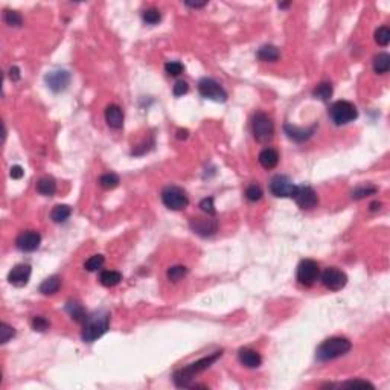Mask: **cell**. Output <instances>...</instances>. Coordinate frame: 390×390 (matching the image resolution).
I'll use <instances>...</instances> for the list:
<instances>
[{
	"label": "cell",
	"instance_id": "d4e9b609",
	"mask_svg": "<svg viewBox=\"0 0 390 390\" xmlns=\"http://www.w3.org/2000/svg\"><path fill=\"white\" fill-rule=\"evenodd\" d=\"M390 69V56L388 54H378L375 58H374V70L380 75H384L387 74Z\"/></svg>",
	"mask_w": 390,
	"mask_h": 390
},
{
	"label": "cell",
	"instance_id": "7402d4cb",
	"mask_svg": "<svg viewBox=\"0 0 390 390\" xmlns=\"http://www.w3.org/2000/svg\"><path fill=\"white\" fill-rule=\"evenodd\" d=\"M37 190L44 197H52L56 192V183L52 177H43L37 182Z\"/></svg>",
	"mask_w": 390,
	"mask_h": 390
},
{
	"label": "cell",
	"instance_id": "f6af8a7d",
	"mask_svg": "<svg viewBox=\"0 0 390 390\" xmlns=\"http://www.w3.org/2000/svg\"><path fill=\"white\" fill-rule=\"evenodd\" d=\"M188 138V130H178L177 132V139H186Z\"/></svg>",
	"mask_w": 390,
	"mask_h": 390
},
{
	"label": "cell",
	"instance_id": "9a60e30c",
	"mask_svg": "<svg viewBox=\"0 0 390 390\" xmlns=\"http://www.w3.org/2000/svg\"><path fill=\"white\" fill-rule=\"evenodd\" d=\"M30 273H32V268L29 264H18L16 266L10 274H8V282L17 288H22L24 285H28L29 282V278H30Z\"/></svg>",
	"mask_w": 390,
	"mask_h": 390
},
{
	"label": "cell",
	"instance_id": "60d3db41",
	"mask_svg": "<svg viewBox=\"0 0 390 390\" xmlns=\"http://www.w3.org/2000/svg\"><path fill=\"white\" fill-rule=\"evenodd\" d=\"M342 386L343 387H363V388L369 387V388H375L374 384H370L369 381H364V380H350V381L343 382Z\"/></svg>",
	"mask_w": 390,
	"mask_h": 390
},
{
	"label": "cell",
	"instance_id": "484cf974",
	"mask_svg": "<svg viewBox=\"0 0 390 390\" xmlns=\"http://www.w3.org/2000/svg\"><path fill=\"white\" fill-rule=\"evenodd\" d=\"M70 214H72L70 206H68V204H58V206H55V208L52 209L50 218H52L54 222H64V221H66V220L70 216Z\"/></svg>",
	"mask_w": 390,
	"mask_h": 390
},
{
	"label": "cell",
	"instance_id": "7c38bea8",
	"mask_svg": "<svg viewBox=\"0 0 390 390\" xmlns=\"http://www.w3.org/2000/svg\"><path fill=\"white\" fill-rule=\"evenodd\" d=\"M189 226L190 229L203 236V238H208V236H212L216 234L218 230V221L215 218H202V216H195V218H190L189 221Z\"/></svg>",
	"mask_w": 390,
	"mask_h": 390
},
{
	"label": "cell",
	"instance_id": "d6a6232c",
	"mask_svg": "<svg viewBox=\"0 0 390 390\" xmlns=\"http://www.w3.org/2000/svg\"><path fill=\"white\" fill-rule=\"evenodd\" d=\"M142 18L148 24H157L162 20V14H160V11L157 8H148V10L144 11Z\"/></svg>",
	"mask_w": 390,
	"mask_h": 390
},
{
	"label": "cell",
	"instance_id": "4dcf8cb0",
	"mask_svg": "<svg viewBox=\"0 0 390 390\" xmlns=\"http://www.w3.org/2000/svg\"><path fill=\"white\" fill-rule=\"evenodd\" d=\"M100 184L104 189H114L119 184V177L114 172H107L100 177Z\"/></svg>",
	"mask_w": 390,
	"mask_h": 390
},
{
	"label": "cell",
	"instance_id": "1f68e13d",
	"mask_svg": "<svg viewBox=\"0 0 390 390\" xmlns=\"http://www.w3.org/2000/svg\"><path fill=\"white\" fill-rule=\"evenodd\" d=\"M375 42L380 46H387L390 43V29L388 26H381L375 30Z\"/></svg>",
	"mask_w": 390,
	"mask_h": 390
},
{
	"label": "cell",
	"instance_id": "8d00e7d4",
	"mask_svg": "<svg viewBox=\"0 0 390 390\" xmlns=\"http://www.w3.org/2000/svg\"><path fill=\"white\" fill-rule=\"evenodd\" d=\"M4 18H5V23L10 26H22V23H23V18L17 11H10V10L5 11Z\"/></svg>",
	"mask_w": 390,
	"mask_h": 390
},
{
	"label": "cell",
	"instance_id": "5b68a950",
	"mask_svg": "<svg viewBox=\"0 0 390 390\" xmlns=\"http://www.w3.org/2000/svg\"><path fill=\"white\" fill-rule=\"evenodd\" d=\"M330 118L336 125H346L358 118V110L349 101H337L330 108Z\"/></svg>",
	"mask_w": 390,
	"mask_h": 390
},
{
	"label": "cell",
	"instance_id": "83f0119b",
	"mask_svg": "<svg viewBox=\"0 0 390 390\" xmlns=\"http://www.w3.org/2000/svg\"><path fill=\"white\" fill-rule=\"evenodd\" d=\"M104 262H106V258L102 254H93L84 262V268L87 272H96L104 266Z\"/></svg>",
	"mask_w": 390,
	"mask_h": 390
},
{
	"label": "cell",
	"instance_id": "ffe728a7",
	"mask_svg": "<svg viewBox=\"0 0 390 390\" xmlns=\"http://www.w3.org/2000/svg\"><path fill=\"white\" fill-rule=\"evenodd\" d=\"M332 93H334L332 84L328 82V81H323V82L317 84L316 88L312 90V96L316 98V100H320V101H330Z\"/></svg>",
	"mask_w": 390,
	"mask_h": 390
},
{
	"label": "cell",
	"instance_id": "30bf717a",
	"mask_svg": "<svg viewBox=\"0 0 390 390\" xmlns=\"http://www.w3.org/2000/svg\"><path fill=\"white\" fill-rule=\"evenodd\" d=\"M291 198H294V202L298 203V206L300 209H312L318 203V197H317L316 190L311 186H305V184L296 186V190L292 194Z\"/></svg>",
	"mask_w": 390,
	"mask_h": 390
},
{
	"label": "cell",
	"instance_id": "e575fe53",
	"mask_svg": "<svg viewBox=\"0 0 390 390\" xmlns=\"http://www.w3.org/2000/svg\"><path fill=\"white\" fill-rule=\"evenodd\" d=\"M14 336H16V330L12 326H10V324L5 323V322L0 324V342H2L4 344L8 343Z\"/></svg>",
	"mask_w": 390,
	"mask_h": 390
},
{
	"label": "cell",
	"instance_id": "7bdbcfd3",
	"mask_svg": "<svg viewBox=\"0 0 390 390\" xmlns=\"http://www.w3.org/2000/svg\"><path fill=\"white\" fill-rule=\"evenodd\" d=\"M10 78H11V81H18L20 80V69L17 66H12L10 69Z\"/></svg>",
	"mask_w": 390,
	"mask_h": 390
},
{
	"label": "cell",
	"instance_id": "f1b7e54d",
	"mask_svg": "<svg viewBox=\"0 0 390 390\" xmlns=\"http://www.w3.org/2000/svg\"><path fill=\"white\" fill-rule=\"evenodd\" d=\"M376 190H378V189H376L375 186H372V184H363V186H358V188H355V189L352 190V198L362 200V198H364V197H369V195L375 194Z\"/></svg>",
	"mask_w": 390,
	"mask_h": 390
},
{
	"label": "cell",
	"instance_id": "f546056e",
	"mask_svg": "<svg viewBox=\"0 0 390 390\" xmlns=\"http://www.w3.org/2000/svg\"><path fill=\"white\" fill-rule=\"evenodd\" d=\"M186 274H188V268H186L184 266H174V267H170L168 272H166V278H168L171 282H178V280H182Z\"/></svg>",
	"mask_w": 390,
	"mask_h": 390
},
{
	"label": "cell",
	"instance_id": "bcb514c9",
	"mask_svg": "<svg viewBox=\"0 0 390 390\" xmlns=\"http://www.w3.org/2000/svg\"><path fill=\"white\" fill-rule=\"evenodd\" d=\"M380 208H381V203H378V202H374V203H370V210H372V212H375V210H380Z\"/></svg>",
	"mask_w": 390,
	"mask_h": 390
},
{
	"label": "cell",
	"instance_id": "e0dca14e",
	"mask_svg": "<svg viewBox=\"0 0 390 390\" xmlns=\"http://www.w3.org/2000/svg\"><path fill=\"white\" fill-rule=\"evenodd\" d=\"M238 358H240V363L248 369H256L262 364L261 354L253 349H248V348H244L238 352Z\"/></svg>",
	"mask_w": 390,
	"mask_h": 390
},
{
	"label": "cell",
	"instance_id": "cb8c5ba5",
	"mask_svg": "<svg viewBox=\"0 0 390 390\" xmlns=\"http://www.w3.org/2000/svg\"><path fill=\"white\" fill-rule=\"evenodd\" d=\"M120 280H122V274L119 272H114V270H104L100 274V282L104 286H108V288L118 285Z\"/></svg>",
	"mask_w": 390,
	"mask_h": 390
},
{
	"label": "cell",
	"instance_id": "ee69618b",
	"mask_svg": "<svg viewBox=\"0 0 390 390\" xmlns=\"http://www.w3.org/2000/svg\"><path fill=\"white\" fill-rule=\"evenodd\" d=\"M184 5L186 6H189V8H203V6H206L208 5V2H200V4H197V2H184Z\"/></svg>",
	"mask_w": 390,
	"mask_h": 390
},
{
	"label": "cell",
	"instance_id": "9c48e42d",
	"mask_svg": "<svg viewBox=\"0 0 390 390\" xmlns=\"http://www.w3.org/2000/svg\"><path fill=\"white\" fill-rule=\"evenodd\" d=\"M322 284L331 291H338L346 286L348 276L344 272H342L336 267H330L322 273Z\"/></svg>",
	"mask_w": 390,
	"mask_h": 390
},
{
	"label": "cell",
	"instance_id": "5bb4252c",
	"mask_svg": "<svg viewBox=\"0 0 390 390\" xmlns=\"http://www.w3.org/2000/svg\"><path fill=\"white\" fill-rule=\"evenodd\" d=\"M44 80H46L48 87L52 92L58 93V92H62L68 88V86L70 82V74L66 70H55V72L48 74Z\"/></svg>",
	"mask_w": 390,
	"mask_h": 390
},
{
	"label": "cell",
	"instance_id": "d590c367",
	"mask_svg": "<svg viewBox=\"0 0 390 390\" xmlns=\"http://www.w3.org/2000/svg\"><path fill=\"white\" fill-rule=\"evenodd\" d=\"M165 70L170 76H178L180 74H183L184 68L180 61H168L165 64Z\"/></svg>",
	"mask_w": 390,
	"mask_h": 390
},
{
	"label": "cell",
	"instance_id": "7a4b0ae2",
	"mask_svg": "<svg viewBox=\"0 0 390 390\" xmlns=\"http://www.w3.org/2000/svg\"><path fill=\"white\" fill-rule=\"evenodd\" d=\"M108 326H110V316L102 311L94 312L92 316H87V318L84 320L81 337L86 343H93L94 340L102 337L108 331Z\"/></svg>",
	"mask_w": 390,
	"mask_h": 390
},
{
	"label": "cell",
	"instance_id": "44dd1931",
	"mask_svg": "<svg viewBox=\"0 0 390 390\" xmlns=\"http://www.w3.org/2000/svg\"><path fill=\"white\" fill-rule=\"evenodd\" d=\"M279 56H280V52L273 44H266L258 50V58L266 62H274L279 60Z\"/></svg>",
	"mask_w": 390,
	"mask_h": 390
},
{
	"label": "cell",
	"instance_id": "836d02e7",
	"mask_svg": "<svg viewBox=\"0 0 390 390\" xmlns=\"http://www.w3.org/2000/svg\"><path fill=\"white\" fill-rule=\"evenodd\" d=\"M246 198L248 202H259L262 198V189L259 184H250L246 189Z\"/></svg>",
	"mask_w": 390,
	"mask_h": 390
},
{
	"label": "cell",
	"instance_id": "ab89813d",
	"mask_svg": "<svg viewBox=\"0 0 390 390\" xmlns=\"http://www.w3.org/2000/svg\"><path fill=\"white\" fill-rule=\"evenodd\" d=\"M188 92H189V84H188L186 81H183V80L177 81V82L174 84V87H172V93H174L176 96H183V94H186Z\"/></svg>",
	"mask_w": 390,
	"mask_h": 390
},
{
	"label": "cell",
	"instance_id": "f35d334b",
	"mask_svg": "<svg viewBox=\"0 0 390 390\" xmlns=\"http://www.w3.org/2000/svg\"><path fill=\"white\" fill-rule=\"evenodd\" d=\"M200 208L203 212H206L208 215H215V204H214V198L212 197H208V198H203L202 203H200Z\"/></svg>",
	"mask_w": 390,
	"mask_h": 390
},
{
	"label": "cell",
	"instance_id": "6da1fadb",
	"mask_svg": "<svg viewBox=\"0 0 390 390\" xmlns=\"http://www.w3.org/2000/svg\"><path fill=\"white\" fill-rule=\"evenodd\" d=\"M221 354H222L221 350H220V352H215V354H212V355H209V356H204V358H202V360H198V362L188 364V366L183 368V369L176 370L174 375H172V380H174L176 386H177V387H190L192 378H194L195 375H198V374L204 372L206 369H209V368L220 358Z\"/></svg>",
	"mask_w": 390,
	"mask_h": 390
},
{
	"label": "cell",
	"instance_id": "b9f144b4",
	"mask_svg": "<svg viewBox=\"0 0 390 390\" xmlns=\"http://www.w3.org/2000/svg\"><path fill=\"white\" fill-rule=\"evenodd\" d=\"M10 176H11V178H14V180H20V178L24 176V170H23L20 165H14V166L10 170Z\"/></svg>",
	"mask_w": 390,
	"mask_h": 390
},
{
	"label": "cell",
	"instance_id": "4316f807",
	"mask_svg": "<svg viewBox=\"0 0 390 390\" xmlns=\"http://www.w3.org/2000/svg\"><path fill=\"white\" fill-rule=\"evenodd\" d=\"M66 311H68V312L70 314V317L75 318L76 322H82V323H84V320L87 318L82 305L78 304V302H68V305H66Z\"/></svg>",
	"mask_w": 390,
	"mask_h": 390
},
{
	"label": "cell",
	"instance_id": "8fae6325",
	"mask_svg": "<svg viewBox=\"0 0 390 390\" xmlns=\"http://www.w3.org/2000/svg\"><path fill=\"white\" fill-rule=\"evenodd\" d=\"M294 190H296V184L285 176H274L270 180V192L274 195V197H279V198L292 197Z\"/></svg>",
	"mask_w": 390,
	"mask_h": 390
},
{
	"label": "cell",
	"instance_id": "d6986e66",
	"mask_svg": "<svg viewBox=\"0 0 390 390\" xmlns=\"http://www.w3.org/2000/svg\"><path fill=\"white\" fill-rule=\"evenodd\" d=\"M258 160H259V164H261V166L264 170H273L279 164V152L273 148H266L259 152Z\"/></svg>",
	"mask_w": 390,
	"mask_h": 390
},
{
	"label": "cell",
	"instance_id": "8992f818",
	"mask_svg": "<svg viewBox=\"0 0 390 390\" xmlns=\"http://www.w3.org/2000/svg\"><path fill=\"white\" fill-rule=\"evenodd\" d=\"M162 202L171 210H183L189 204L186 192L178 186H168L162 190Z\"/></svg>",
	"mask_w": 390,
	"mask_h": 390
},
{
	"label": "cell",
	"instance_id": "603a6c76",
	"mask_svg": "<svg viewBox=\"0 0 390 390\" xmlns=\"http://www.w3.org/2000/svg\"><path fill=\"white\" fill-rule=\"evenodd\" d=\"M61 286V278L60 276H50L46 280H43V284L40 285V292L49 296V294H55V292L60 290Z\"/></svg>",
	"mask_w": 390,
	"mask_h": 390
},
{
	"label": "cell",
	"instance_id": "52a82bcc",
	"mask_svg": "<svg viewBox=\"0 0 390 390\" xmlns=\"http://www.w3.org/2000/svg\"><path fill=\"white\" fill-rule=\"evenodd\" d=\"M198 92L203 98L215 102H226L227 101V92L215 81L210 78H203L198 82Z\"/></svg>",
	"mask_w": 390,
	"mask_h": 390
},
{
	"label": "cell",
	"instance_id": "277c9868",
	"mask_svg": "<svg viewBox=\"0 0 390 390\" xmlns=\"http://www.w3.org/2000/svg\"><path fill=\"white\" fill-rule=\"evenodd\" d=\"M252 133L259 144H268L274 134V125L272 119L266 113L258 112L252 119Z\"/></svg>",
	"mask_w": 390,
	"mask_h": 390
},
{
	"label": "cell",
	"instance_id": "ac0fdd59",
	"mask_svg": "<svg viewBox=\"0 0 390 390\" xmlns=\"http://www.w3.org/2000/svg\"><path fill=\"white\" fill-rule=\"evenodd\" d=\"M106 122L110 128L119 130L124 126V112L119 106L110 104L106 108Z\"/></svg>",
	"mask_w": 390,
	"mask_h": 390
},
{
	"label": "cell",
	"instance_id": "4fadbf2b",
	"mask_svg": "<svg viewBox=\"0 0 390 390\" xmlns=\"http://www.w3.org/2000/svg\"><path fill=\"white\" fill-rule=\"evenodd\" d=\"M40 242H42V235L36 230L22 232L16 240V246L22 252H36L40 247Z\"/></svg>",
	"mask_w": 390,
	"mask_h": 390
},
{
	"label": "cell",
	"instance_id": "ba28073f",
	"mask_svg": "<svg viewBox=\"0 0 390 390\" xmlns=\"http://www.w3.org/2000/svg\"><path fill=\"white\" fill-rule=\"evenodd\" d=\"M318 276H320V268L316 261H312V259H304V261H300L298 267V280L300 285L311 286L316 284Z\"/></svg>",
	"mask_w": 390,
	"mask_h": 390
},
{
	"label": "cell",
	"instance_id": "2e32d148",
	"mask_svg": "<svg viewBox=\"0 0 390 390\" xmlns=\"http://www.w3.org/2000/svg\"><path fill=\"white\" fill-rule=\"evenodd\" d=\"M284 130H285V134L291 139V140H294V142H305V140H308L312 134H314V132H316V125H312V126H310V128H298V126H292V125H290V124H285L284 125Z\"/></svg>",
	"mask_w": 390,
	"mask_h": 390
},
{
	"label": "cell",
	"instance_id": "3957f363",
	"mask_svg": "<svg viewBox=\"0 0 390 390\" xmlns=\"http://www.w3.org/2000/svg\"><path fill=\"white\" fill-rule=\"evenodd\" d=\"M352 344L344 337H331L324 340L316 350V358L318 362H330L336 360L338 356L348 354L350 350Z\"/></svg>",
	"mask_w": 390,
	"mask_h": 390
},
{
	"label": "cell",
	"instance_id": "74e56055",
	"mask_svg": "<svg viewBox=\"0 0 390 390\" xmlns=\"http://www.w3.org/2000/svg\"><path fill=\"white\" fill-rule=\"evenodd\" d=\"M49 326H50V323L44 317H42V316H37V317L32 318V328H34L36 331H38V332L48 331Z\"/></svg>",
	"mask_w": 390,
	"mask_h": 390
}]
</instances>
